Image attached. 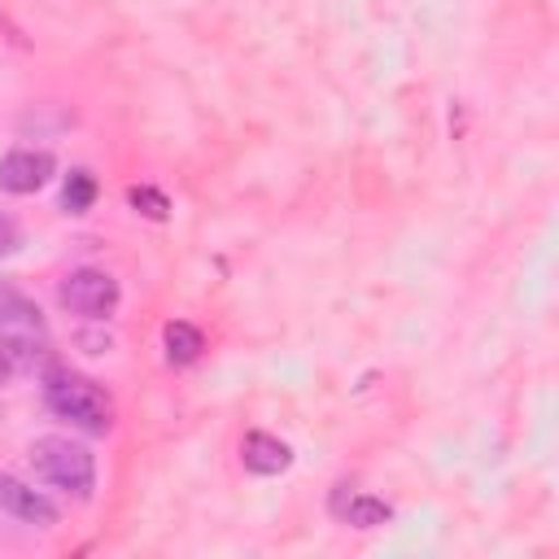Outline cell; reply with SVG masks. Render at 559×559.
<instances>
[{
  "label": "cell",
  "mask_w": 559,
  "mask_h": 559,
  "mask_svg": "<svg viewBox=\"0 0 559 559\" xmlns=\"http://www.w3.org/2000/svg\"><path fill=\"white\" fill-rule=\"evenodd\" d=\"M162 345H166V362L188 367V362L201 358L205 336H201V328H192V323H183V319H170V323L162 328Z\"/></svg>",
  "instance_id": "cell-8"
},
{
  "label": "cell",
  "mask_w": 559,
  "mask_h": 559,
  "mask_svg": "<svg viewBox=\"0 0 559 559\" xmlns=\"http://www.w3.org/2000/svg\"><path fill=\"white\" fill-rule=\"evenodd\" d=\"M61 306L70 314H83V319H109L118 310V280L109 271H96V266H79L61 280L57 288Z\"/></svg>",
  "instance_id": "cell-3"
},
{
  "label": "cell",
  "mask_w": 559,
  "mask_h": 559,
  "mask_svg": "<svg viewBox=\"0 0 559 559\" xmlns=\"http://www.w3.org/2000/svg\"><path fill=\"white\" fill-rule=\"evenodd\" d=\"M127 201H131L144 218H153V223H166V218H170V201H166L157 188H148V183H135V188L127 192Z\"/></svg>",
  "instance_id": "cell-11"
},
{
  "label": "cell",
  "mask_w": 559,
  "mask_h": 559,
  "mask_svg": "<svg viewBox=\"0 0 559 559\" xmlns=\"http://www.w3.org/2000/svg\"><path fill=\"white\" fill-rule=\"evenodd\" d=\"M44 402H48L52 415L79 424L83 432H96V437H100V432L114 428V402H109V393H105L96 380H87V376L48 371V380H44Z\"/></svg>",
  "instance_id": "cell-1"
},
{
  "label": "cell",
  "mask_w": 559,
  "mask_h": 559,
  "mask_svg": "<svg viewBox=\"0 0 559 559\" xmlns=\"http://www.w3.org/2000/svg\"><path fill=\"white\" fill-rule=\"evenodd\" d=\"M0 328H4V332H26V336H39V332H44L39 306H35L31 297H22L17 288L0 284Z\"/></svg>",
  "instance_id": "cell-7"
},
{
  "label": "cell",
  "mask_w": 559,
  "mask_h": 559,
  "mask_svg": "<svg viewBox=\"0 0 559 559\" xmlns=\"http://www.w3.org/2000/svg\"><path fill=\"white\" fill-rule=\"evenodd\" d=\"M52 170H57V162L48 148H13L0 157V188L26 197V192H39L52 179Z\"/></svg>",
  "instance_id": "cell-4"
},
{
  "label": "cell",
  "mask_w": 559,
  "mask_h": 559,
  "mask_svg": "<svg viewBox=\"0 0 559 559\" xmlns=\"http://www.w3.org/2000/svg\"><path fill=\"white\" fill-rule=\"evenodd\" d=\"M393 511H389V502H380V498H371V493H358V498H349V507H345V524H354V528H376V524H384Z\"/></svg>",
  "instance_id": "cell-10"
},
{
  "label": "cell",
  "mask_w": 559,
  "mask_h": 559,
  "mask_svg": "<svg viewBox=\"0 0 559 559\" xmlns=\"http://www.w3.org/2000/svg\"><path fill=\"white\" fill-rule=\"evenodd\" d=\"M0 511H9L22 524H35V528H52L57 524V507L39 489H31L26 480H17L9 472H0Z\"/></svg>",
  "instance_id": "cell-5"
},
{
  "label": "cell",
  "mask_w": 559,
  "mask_h": 559,
  "mask_svg": "<svg viewBox=\"0 0 559 559\" xmlns=\"http://www.w3.org/2000/svg\"><path fill=\"white\" fill-rule=\"evenodd\" d=\"M17 245H22V227H17L9 214H0V258H4V253H13Z\"/></svg>",
  "instance_id": "cell-12"
},
{
  "label": "cell",
  "mask_w": 559,
  "mask_h": 559,
  "mask_svg": "<svg viewBox=\"0 0 559 559\" xmlns=\"http://www.w3.org/2000/svg\"><path fill=\"white\" fill-rule=\"evenodd\" d=\"M9 371H13V362H9V358H4V349H0V384L9 380Z\"/></svg>",
  "instance_id": "cell-13"
},
{
  "label": "cell",
  "mask_w": 559,
  "mask_h": 559,
  "mask_svg": "<svg viewBox=\"0 0 559 559\" xmlns=\"http://www.w3.org/2000/svg\"><path fill=\"white\" fill-rule=\"evenodd\" d=\"M240 459H245L249 472H258V476H275V472H284V467L293 463V450H288L280 437H271V432H245V441H240Z\"/></svg>",
  "instance_id": "cell-6"
},
{
  "label": "cell",
  "mask_w": 559,
  "mask_h": 559,
  "mask_svg": "<svg viewBox=\"0 0 559 559\" xmlns=\"http://www.w3.org/2000/svg\"><path fill=\"white\" fill-rule=\"evenodd\" d=\"M31 467L39 480H48L74 498H92V489H96V459L87 445H79L70 437H39L31 445Z\"/></svg>",
  "instance_id": "cell-2"
},
{
  "label": "cell",
  "mask_w": 559,
  "mask_h": 559,
  "mask_svg": "<svg viewBox=\"0 0 559 559\" xmlns=\"http://www.w3.org/2000/svg\"><path fill=\"white\" fill-rule=\"evenodd\" d=\"M96 201V179L92 170H70L66 183H61V210L66 214H87Z\"/></svg>",
  "instance_id": "cell-9"
}]
</instances>
